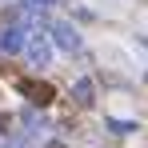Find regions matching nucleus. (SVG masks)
<instances>
[{"mask_svg": "<svg viewBox=\"0 0 148 148\" xmlns=\"http://www.w3.org/2000/svg\"><path fill=\"white\" fill-rule=\"evenodd\" d=\"M48 44H56V48H64V52H80V32L68 20H56L48 28Z\"/></svg>", "mask_w": 148, "mask_h": 148, "instance_id": "obj_1", "label": "nucleus"}, {"mask_svg": "<svg viewBox=\"0 0 148 148\" xmlns=\"http://www.w3.org/2000/svg\"><path fill=\"white\" fill-rule=\"evenodd\" d=\"M24 52H28V60H32L36 68H44V64L52 60V44H48V36H40V32H32V36L24 40Z\"/></svg>", "mask_w": 148, "mask_h": 148, "instance_id": "obj_2", "label": "nucleus"}, {"mask_svg": "<svg viewBox=\"0 0 148 148\" xmlns=\"http://www.w3.org/2000/svg\"><path fill=\"white\" fill-rule=\"evenodd\" d=\"M24 28H4V32H0V52H8V56H12V52H24Z\"/></svg>", "mask_w": 148, "mask_h": 148, "instance_id": "obj_3", "label": "nucleus"}, {"mask_svg": "<svg viewBox=\"0 0 148 148\" xmlns=\"http://www.w3.org/2000/svg\"><path fill=\"white\" fill-rule=\"evenodd\" d=\"M20 92H24L32 104H48V100H52V88H48V84H36V80H24Z\"/></svg>", "mask_w": 148, "mask_h": 148, "instance_id": "obj_4", "label": "nucleus"}, {"mask_svg": "<svg viewBox=\"0 0 148 148\" xmlns=\"http://www.w3.org/2000/svg\"><path fill=\"white\" fill-rule=\"evenodd\" d=\"M72 96H76V104H92V100H96V84H92V80H76Z\"/></svg>", "mask_w": 148, "mask_h": 148, "instance_id": "obj_5", "label": "nucleus"}, {"mask_svg": "<svg viewBox=\"0 0 148 148\" xmlns=\"http://www.w3.org/2000/svg\"><path fill=\"white\" fill-rule=\"evenodd\" d=\"M108 128H112L116 136H128V132H132L136 124H132V120H108Z\"/></svg>", "mask_w": 148, "mask_h": 148, "instance_id": "obj_6", "label": "nucleus"}, {"mask_svg": "<svg viewBox=\"0 0 148 148\" xmlns=\"http://www.w3.org/2000/svg\"><path fill=\"white\" fill-rule=\"evenodd\" d=\"M28 8H52V4H56V0H24Z\"/></svg>", "mask_w": 148, "mask_h": 148, "instance_id": "obj_7", "label": "nucleus"}, {"mask_svg": "<svg viewBox=\"0 0 148 148\" xmlns=\"http://www.w3.org/2000/svg\"><path fill=\"white\" fill-rule=\"evenodd\" d=\"M48 148H64V144H56V140H52V144H48Z\"/></svg>", "mask_w": 148, "mask_h": 148, "instance_id": "obj_8", "label": "nucleus"}]
</instances>
